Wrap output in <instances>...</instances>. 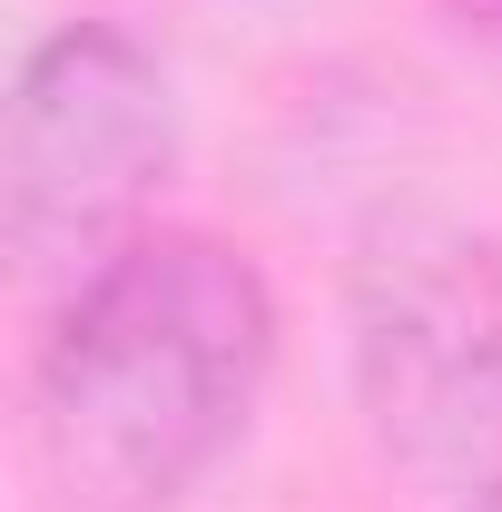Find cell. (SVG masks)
I'll list each match as a JSON object with an SVG mask.
<instances>
[{
	"label": "cell",
	"mask_w": 502,
	"mask_h": 512,
	"mask_svg": "<svg viewBox=\"0 0 502 512\" xmlns=\"http://www.w3.org/2000/svg\"><path fill=\"white\" fill-rule=\"evenodd\" d=\"M345 355L375 444L443 493L502 483V237L384 217L345 286Z\"/></svg>",
	"instance_id": "2"
},
{
	"label": "cell",
	"mask_w": 502,
	"mask_h": 512,
	"mask_svg": "<svg viewBox=\"0 0 502 512\" xmlns=\"http://www.w3.org/2000/svg\"><path fill=\"white\" fill-rule=\"evenodd\" d=\"M178 158V89L158 50L119 20H60L10 89L0 207L10 247L40 276H89L138 237V207Z\"/></svg>",
	"instance_id": "3"
},
{
	"label": "cell",
	"mask_w": 502,
	"mask_h": 512,
	"mask_svg": "<svg viewBox=\"0 0 502 512\" xmlns=\"http://www.w3.org/2000/svg\"><path fill=\"white\" fill-rule=\"evenodd\" d=\"M463 512H502V483H493V493H473V503H463Z\"/></svg>",
	"instance_id": "5"
},
{
	"label": "cell",
	"mask_w": 502,
	"mask_h": 512,
	"mask_svg": "<svg viewBox=\"0 0 502 512\" xmlns=\"http://www.w3.org/2000/svg\"><path fill=\"white\" fill-rule=\"evenodd\" d=\"M276 365V296L207 227H138L69 276L30 365L40 453L79 503L158 512L247 434Z\"/></svg>",
	"instance_id": "1"
},
{
	"label": "cell",
	"mask_w": 502,
	"mask_h": 512,
	"mask_svg": "<svg viewBox=\"0 0 502 512\" xmlns=\"http://www.w3.org/2000/svg\"><path fill=\"white\" fill-rule=\"evenodd\" d=\"M463 10H473V20H493V30H502V0H463Z\"/></svg>",
	"instance_id": "4"
}]
</instances>
